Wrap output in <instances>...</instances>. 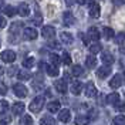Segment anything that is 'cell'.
<instances>
[{"instance_id":"47","label":"cell","mask_w":125,"mask_h":125,"mask_svg":"<svg viewBox=\"0 0 125 125\" xmlns=\"http://www.w3.org/2000/svg\"><path fill=\"white\" fill-rule=\"evenodd\" d=\"M65 3H67L68 6H71V4H73V0H65Z\"/></svg>"},{"instance_id":"6","label":"cell","mask_w":125,"mask_h":125,"mask_svg":"<svg viewBox=\"0 0 125 125\" xmlns=\"http://www.w3.org/2000/svg\"><path fill=\"white\" fill-rule=\"evenodd\" d=\"M100 14H101V7H100V4H98V3L90 4V16L94 17V19H97V17H100Z\"/></svg>"},{"instance_id":"33","label":"cell","mask_w":125,"mask_h":125,"mask_svg":"<svg viewBox=\"0 0 125 125\" xmlns=\"http://www.w3.org/2000/svg\"><path fill=\"white\" fill-rule=\"evenodd\" d=\"M114 124L115 125H125V117L124 115H117L114 118Z\"/></svg>"},{"instance_id":"42","label":"cell","mask_w":125,"mask_h":125,"mask_svg":"<svg viewBox=\"0 0 125 125\" xmlns=\"http://www.w3.org/2000/svg\"><path fill=\"white\" fill-rule=\"evenodd\" d=\"M16 71H17V68H16V67H10V68H9V75H14Z\"/></svg>"},{"instance_id":"31","label":"cell","mask_w":125,"mask_h":125,"mask_svg":"<svg viewBox=\"0 0 125 125\" xmlns=\"http://www.w3.org/2000/svg\"><path fill=\"white\" fill-rule=\"evenodd\" d=\"M4 13H6V16H9V17H13V16L16 14V9L13 7V6H6V7H4Z\"/></svg>"},{"instance_id":"49","label":"cell","mask_w":125,"mask_h":125,"mask_svg":"<svg viewBox=\"0 0 125 125\" xmlns=\"http://www.w3.org/2000/svg\"><path fill=\"white\" fill-rule=\"evenodd\" d=\"M124 83H125V74H124Z\"/></svg>"},{"instance_id":"9","label":"cell","mask_w":125,"mask_h":125,"mask_svg":"<svg viewBox=\"0 0 125 125\" xmlns=\"http://www.w3.org/2000/svg\"><path fill=\"white\" fill-rule=\"evenodd\" d=\"M122 85V77L121 75H114L112 77V80L109 81V87L111 88H114V90H117V88H119V87Z\"/></svg>"},{"instance_id":"4","label":"cell","mask_w":125,"mask_h":125,"mask_svg":"<svg viewBox=\"0 0 125 125\" xmlns=\"http://www.w3.org/2000/svg\"><path fill=\"white\" fill-rule=\"evenodd\" d=\"M0 57H1V60L4 62H13L16 60V53L11 51V50H6V51H3L0 54Z\"/></svg>"},{"instance_id":"11","label":"cell","mask_w":125,"mask_h":125,"mask_svg":"<svg viewBox=\"0 0 125 125\" xmlns=\"http://www.w3.org/2000/svg\"><path fill=\"white\" fill-rule=\"evenodd\" d=\"M24 108H26V105H24L23 102H14L13 107H11L14 115H21V114L24 112Z\"/></svg>"},{"instance_id":"44","label":"cell","mask_w":125,"mask_h":125,"mask_svg":"<svg viewBox=\"0 0 125 125\" xmlns=\"http://www.w3.org/2000/svg\"><path fill=\"white\" fill-rule=\"evenodd\" d=\"M83 41H84V43H85V44H88V39H87L85 36H83Z\"/></svg>"},{"instance_id":"16","label":"cell","mask_w":125,"mask_h":125,"mask_svg":"<svg viewBox=\"0 0 125 125\" xmlns=\"http://www.w3.org/2000/svg\"><path fill=\"white\" fill-rule=\"evenodd\" d=\"M81 91H83V84L80 81H74L71 84V93L74 94V95H80Z\"/></svg>"},{"instance_id":"1","label":"cell","mask_w":125,"mask_h":125,"mask_svg":"<svg viewBox=\"0 0 125 125\" xmlns=\"http://www.w3.org/2000/svg\"><path fill=\"white\" fill-rule=\"evenodd\" d=\"M43 107H44V97L39 95V97H36V98L30 102V107H29V108H30L31 112H40Z\"/></svg>"},{"instance_id":"35","label":"cell","mask_w":125,"mask_h":125,"mask_svg":"<svg viewBox=\"0 0 125 125\" xmlns=\"http://www.w3.org/2000/svg\"><path fill=\"white\" fill-rule=\"evenodd\" d=\"M50 61L53 65H57L58 67V64H60V57L57 54H50Z\"/></svg>"},{"instance_id":"39","label":"cell","mask_w":125,"mask_h":125,"mask_svg":"<svg viewBox=\"0 0 125 125\" xmlns=\"http://www.w3.org/2000/svg\"><path fill=\"white\" fill-rule=\"evenodd\" d=\"M6 93H7V87L4 85L3 83H0V95H4Z\"/></svg>"},{"instance_id":"45","label":"cell","mask_w":125,"mask_h":125,"mask_svg":"<svg viewBox=\"0 0 125 125\" xmlns=\"http://www.w3.org/2000/svg\"><path fill=\"white\" fill-rule=\"evenodd\" d=\"M85 1H87V0H77V3H78V4H84Z\"/></svg>"},{"instance_id":"36","label":"cell","mask_w":125,"mask_h":125,"mask_svg":"<svg viewBox=\"0 0 125 125\" xmlns=\"http://www.w3.org/2000/svg\"><path fill=\"white\" fill-rule=\"evenodd\" d=\"M9 109V102L7 101H0V114L6 112Z\"/></svg>"},{"instance_id":"3","label":"cell","mask_w":125,"mask_h":125,"mask_svg":"<svg viewBox=\"0 0 125 125\" xmlns=\"http://www.w3.org/2000/svg\"><path fill=\"white\" fill-rule=\"evenodd\" d=\"M41 34H43V37H44V39L51 40L55 36V29L53 27V26H46V27H43Z\"/></svg>"},{"instance_id":"15","label":"cell","mask_w":125,"mask_h":125,"mask_svg":"<svg viewBox=\"0 0 125 125\" xmlns=\"http://www.w3.org/2000/svg\"><path fill=\"white\" fill-rule=\"evenodd\" d=\"M19 14L21 16V17H27V16L30 14V7H29L27 3H21L19 6Z\"/></svg>"},{"instance_id":"17","label":"cell","mask_w":125,"mask_h":125,"mask_svg":"<svg viewBox=\"0 0 125 125\" xmlns=\"http://www.w3.org/2000/svg\"><path fill=\"white\" fill-rule=\"evenodd\" d=\"M101 60H102V62H104L105 65H111V64L114 62V57H112V54H111V53L105 51V53H102Z\"/></svg>"},{"instance_id":"37","label":"cell","mask_w":125,"mask_h":125,"mask_svg":"<svg viewBox=\"0 0 125 125\" xmlns=\"http://www.w3.org/2000/svg\"><path fill=\"white\" fill-rule=\"evenodd\" d=\"M62 62H64L65 65H70L71 64V57H70L68 53H64V54H62Z\"/></svg>"},{"instance_id":"14","label":"cell","mask_w":125,"mask_h":125,"mask_svg":"<svg viewBox=\"0 0 125 125\" xmlns=\"http://www.w3.org/2000/svg\"><path fill=\"white\" fill-rule=\"evenodd\" d=\"M60 102L58 101H51L48 102V105H47V109H48V112H51V114H55V112H58L60 111Z\"/></svg>"},{"instance_id":"41","label":"cell","mask_w":125,"mask_h":125,"mask_svg":"<svg viewBox=\"0 0 125 125\" xmlns=\"http://www.w3.org/2000/svg\"><path fill=\"white\" fill-rule=\"evenodd\" d=\"M48 47H51V48H60V44L57 41H50L48 43Z\"/></svg>"},{"instance_id":"27","label":"cell","mask_w":125,"mask_h":125,"mask_svg":"<svg viewBox=\"0 0 125 125\" xmlns=\"http://www.w3.org/2000/svg\"><path fill=\"white\" fill-rule=\"evenodd\" d=\"M115 43L118 46H125V33H118L115 37Z\"/></svg>"},{"instance_id":"23","label":"cell","mask_w":125,"mask_h":125,"mask_svg":"<svg viewBox=\"0 0 125 125\" xmlns=\"http://www.w3.org/2000/svg\"><path fill=\"white\" fill-rule=\"evenodd\" d=\"M88 122H90V119L85 115H78L75 118V125H88Z\"/></svg>"},{"instance_id":"8","label":"cell","mask_w":125,"mask_h":125,"mask_svg":"<svg viewBox=\"0 0 125 125\" xmlns=\"http://www.w3.org/2000/svg\"><path fill=\"white\" fill-rule=\"evenodd\" d=\"M23 33H24V37L27 40H36L37 39V34H39L37 31L34 30V29H31V27H26Z\"/></svg>"},{"instance_id":"2","label":"cell","mask_w":125,"mask_h":125,"mask_svg":"<svg viewBox=\"0 0 125 125\" xmlns=\"http://www.w3.org/2000/svg\"><path fill=\"white\" fill-rule=\"evenodd\" d=\"M13 91L17 97H20V98H24V97H27V88L23 85V84H14L13 85Z\"/></svg>"},{"instance_id":"12","label":"cell","mask_w":125,"mask_h":125,"mask_svg":"<svg viewBox=\"0 0 125 125\" xmlns=\"http://www.w3.org/2000/svg\"><path fill=\"white\" fill-rule=\"evenodd\" d=\"M70 118H71V112H70V109H61L60 111V114H58V119L61 121V122H68L70 121Z\"/></svg>"},{"instance_id":"21","label":"cell","mask_w":125,"mask_h":125,"mask_svg":"<svg viewBox=\"0 0 125 125\" xmlns=\"http://www.w3.org/2000/svg\"><path fill=\"white\" fill-rule=\"evenodd\" d=\"M118 101H119V95H118L117 93H112V94H108V95H107V102H108V104L115 105Z\"/></svg>"},{"instance_id":"40","label":"cell","mask_w":125,"mask_h":125,"mask_svg":"<svg viewBox=\"0 0 125 125\" xmlns=\"http://www.w3.org/2000/svg\"><path fill=\"white\" fill-rule=\"evenodd\" d=\"M6 24H7V21H6V19H4L3 16H0V29L6 27Z\"/></svg>"},{"instance_id":"43","label":"cell","mask_w":125,"mask_h":125,"mask_svg":"<svg viewBox=\"0 0 125 125\" xmlns=\"http://www.w3.org/2000/svg\"><path fill=\"white\" fill-rule=\"evenodd\" d=\"M114 3L118 4V6H121V4H124V3H125V0H114Z\"/></svg>"},{"instance_id":"28","label":"cell","mask_w":125,"mask_h":125,"mask_svg":"<svg viewBox=\"0 0 125 125\" xmlns=\"http://www.w3.org/2000/svg\"><path fill=\"white\" fill-rule=\"evenodd\" d=\"M40 125H54V119L51 117H48V115H46V117H43L40 119Z\"/></svg>"},{"instance_id":"7","label":"cell","mask_w":125,"mask_h":125,"mask_svg":"<svg viewBox=\"0 0 125 125\" xmlns=\"http://www.w3.org/2000/svg\"><path fill=\"white\" fill-rule=\"evenodd\" d=\"M62 21L65 26H73V24L75 23V19H74V16L71 11H64V14H62Z\"/></svg>"},{"instance_id":"50","label":"cell","mask_w":125,"mask_h":125,"mask_svg":"<svg viewBox=\"0 0 125 125\" xmlns=\"http://www.w3.org/2000/svg\"><path fill=\"white\" fill-rule=\"evenodd\" d=\"M0 44H1V41H0Z\"/></svg>"},{"instance_id":"20","label":"cell","mask_w":125,"mask_h":125,"mask_svg":"<svg viewBox=\"0 0 125 125\" xmlns=\"http://www.w3.org/2000/svg\"><path fill=\"white\" fill-rule=\"evenodd\" d=\"M46 71L50 77H57L58 75V67L57 65H46Z\"/></svg>"},{"instance_id":"19","label":"cell","mask_w":125,"mask_h":125,"mask_svg":"<svg viewBox=\"0 0 125 125\" xmlns=\"http://www.w3.org/2000/svg\"><path fill=\"white\" fill-rule=\"evenodd\" d=\"M54 85H55V88H57V91H58V93L64 94L65 91H67V84H65V81H64V80H57Z\"/></svg>"},{"instance_id":"5","label":"cell","mask_w":125,"mask_h":125,"mask_svg":"<svg viewBox=\"0 0 125 125\" xmlns=\"http://www.w3.org/2000/svg\"><path fill=\"white\" fill-rule=\"evenodd\" d=\"M84 93H85V95L88 98H93V97L97 95V88H95V85L93 83H87L85 88H84Z\"/></svg>"},{"instance_id":"24","label":"cell","mask_w":125,"mask_h":125,"mask_svg":"<svg viewBox=\"0 0 125 125\" xmlns=\"http://www.w3.org/2000/svg\"><path fill=\"white\" fill-rule=\"evenodd\" d=\"M102 33H104V37H105L107 40H111L112 37H114V34H115V33H114V30H112L111 27H104Z\"/></svg>"},{"instance_id":"29","label":"cell","mask_w":125,"mask_h":125,"mask_svg":"<svg viewBox=\"0 0 125 125\" xmlns=\"http://www.w3.org/2000/svg\"><path fill=\"white\" fill-rule=\"evenodd\" d=\"M100 51H101V44L95 43V44H91V46H90V53H91V54H97V53H100Z\"/></svg>"},{"instance_id":"46","label":"cell","mask_w":125,"mask_h":125,"mask_svg":"<svg viewBox=\"0 0 125 125\" xmlns=\"http://www.w3.org/2000/svg\"><path fill=\"white\" fill-rule=\"evenodd\" d=\"M3 6H4V1H3V0H0V10L3 9Z\"/></svg>"},{"instance_id":"48","label":"cell","mask_w":125,"mask_h":125,"mask_svg":"<svg viewBox=\"0 0 125 125\" xmlns=\"http://www.w3.org/2000/svg\"><path fill=\"white\" fill-rule=\"evenodd\" d=\"M3 71H4V70H3V67H0V75L3 74Z\"/></svg>"},{"instance_id":"38","label":"cell","mask_w":125,"mask_h":125,"mask_svg":"<svg viewBox=\"0 0 125 125\" xmlns=\"http://www.w3.org/2000/svg\"><path fill=\"white\" fill-rule=\"evenodd\" d=\"M115 108H117V111H119V112H125V102L118 101L117 104H115Z\"/></svg>"},{"instance_id":"32","label":"cell","mask_w":125,"mask_h":125,"mask_svg":"<svg viewBox=\"0 0 125 125\" xmlns=\"http://www.w3.org/2000/svg\"><path fill=\"white\" fill-rule=\"evenodd\" d=\"M20 124L21 125H33V118L30 115H24L21 118V121H20Z\"/></svg>"},{"instance_id":"18","label":"cell","mask_w":125,"mask_h":125,"mask_svg":"<svg viewBox=\"0 0 125 125\" xmlns=\"http://www.w3.org/2000/svg\"><path fill=\"white\" fill-rule=\"evenodd\" d=\"M88 37L94 41H98L100 37H101V34H100V31L97 30L95 27H90V30H88Z\"/></svg>"},{"instance_id":"34","label":"cell","mask_w":125,"mask_h":125,"mask_svg":"<svg viewBox=\"0 0 125 125\" xmlns=\"http://www.w3.org/2000/svg\"><path fill=\"white\" fill-rule=\"evenodd\" d=\"M11 122V118L9 115H0V125H7Z\"/></svg>"},{"instance_id":"10","label":"cell","mask_w":125,"mask_h":125,"mask_svg":"<svg viewBox=\"0 0 125 125\" xmlns=\"http://www.w3.org/2000/svg\"><path fill=\"white\" fill-rule=\"evenodd\" d=\"M60 40H61L64 44H73V41H74V39H73V34L71 33H67V31H62L61 34H60Z\"/></svg>"},{"instance_id":"25","label":"cell","mask_w":125,"mask_h":125,"mask_svg":"<svg viewBox=\"0 0 125 125\" xmlns=\"http://www.w3.org/2000/svg\"><path fill=\"white\" fill-rule=\"evenodd\" d=\"M17 78L21 80V81H27V80L31 78V74L27 73V71H20V73H17Z\"/></svg>"},{"instance_id":"22","label":"cell","mask_w":125,"mask_h":125,"mask_svg":"<svg viewBox=\"0 0 125 125\" xmlns=\"http://www.w3.org/2000/svg\"><path fill=\"white\" fill-rule=\"evenodd\" d=\"M85 65L88 68H95V65H97V58L93 57V55H88L85 58Z\"/></svg>"},{"instance_id":"26","label":"cell","mask_w":125,"mask_h":125,"mask_svg":"<svg viewBox=\"0 0 125 125\" xmlns=\"http://www.w3.org/2000/svg\"><path fill=\"white\" fill-rule=\"evenodd\" d=\"M34 65V57H27L23 60V67L24 68H31Z\"/></svg>"},{"instance_id":"13","label":"cell","mask_w":125,"mask_h":125,"mask_svg":"<svg viewBox=\"0 0 125 125\" xmlns=\"http://www.w3.org/2000/svg\"><path fill=\"white\" fill-rule=\"evenodd\" d=\"M111 74V68H109V65H104L101 68H98L97 70V75L100 78H107Z\"/></svg>"},{"instance_id":"30","label":"cell","mask_w":125,"mask_h":125,"mask_svg":"<svg viewBox=\"0 0 125 125\" xmlns=\"http://www.w3.org/2000/svg\"><path fill=\"white\" fill-rule=\"evenodd\" d=\"M71 73H73V75L80 77V75L83 74V67H81V65H74V67H73V70H71Z\"/></svg>"}]
</instances>
